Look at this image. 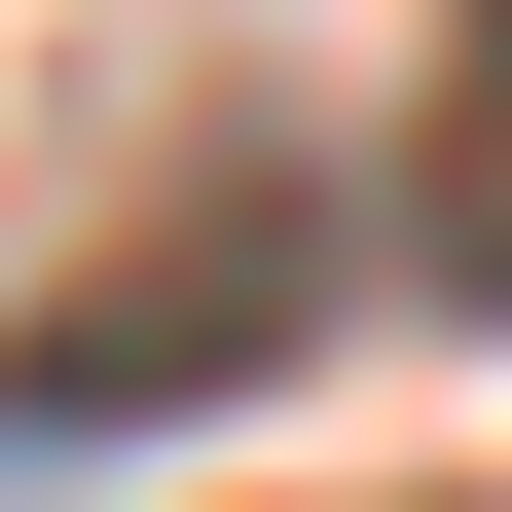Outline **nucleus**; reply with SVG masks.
Listing matches in <instances>:
<instances>
[{"mask_svg":"<svg viewBox=\"0 0 512 512\" xmlns=\"http://www.w3.org/2000/svg\"><path fill=\"white\" fill-rule=\"evenodd\" d=\"M330 330H366V220L220 147V183H147V220L0 330V439H183V403H256V366H330Z\"/></svg>","mask_w":512,"mask_h":512,"instance_id":"f257e3e1","label":"nucleus"},{"mask_svg":"<svg viewBox=\"0 0 512 512\" xmlns=\"http://www.w3.org/2000/svg\"><path fill=\"white\" fill-rule=\"evenodd\" d=\"M403 256L512 330V0H439V110H403Z\"/></svg>","mask_w":512,"mask_h":512,"instance_id":"f03ea898","label":"nucleus"},{"mask_svg":"<svg viewBox=\"0 0 512 512\" xmlns=\"http://www.w3.org/2000/svg\"><path fill=\"white\" fill-rule=\"evenodd\" d=\"M330 512H439V476H330Z\"/></svg>","mask_w":512,"mask_h":512,"instance_id":"7ed1b4c3","label":"nucleus"}]
</instances>
